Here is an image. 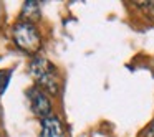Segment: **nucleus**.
Listing matches in <instances>:
<instances>
[{
  "label": "nucleus",
  "mask_w": 154,
  "mask_h": 137,
  "mask_svg": "<svg viewBox=\"0 0 154 137\" xmlns=\"http://www.w3.org/2000/svg\"><path fill=\"white\" fill-rule=\"evenodd\" d=\"M30 73L35 78L38 86L45 88L47 91H50L51 94H57L60 89V83H58L57 70L48 60L40 56H35L30 63Z\"/></svg>",
  "instance_id": "1"
},
{
  "label": "nucleus",
  "mask_w": 154,
  "mask_h": 137,
  "mask_svg": "<svg viewBox=\"0 0 154 137\" xmlns=\"http://www.w3.org/2000/svg\"><path fill=\"white\" fill-rule=\"evenodd\" d=\"M143 137H154V119L149 122V126L143 130Z\"/></svg>",
  "instance_id": "8"
},
{
  "label": "nucleus",
  "mask_w": 154,
  "mask_h": 137,
  "mask_svg": "<svg viewBox=\"0 0 154 137\" xmlns=\"http://www.w3.org/2000/svg\"><path fill=\"white\" fill-rule=\"evenodd\" d=\"M14 74L12 70H0V96L7 91L8 84H10V78Z\"/></svg>",
  "instance_id": "6"
},
{
  "label": "nucleus",
  "mask_w": 154,
  "mask_h": 137,
  "mask_svg": "<svg viewBox=\"0 0 154 137\" xmlns=\"http://www.w3.org/2000/svg\"><path fill=\"white\" fill-rule=\"evenodd\" d=\"M28 97H30V104H32V111L37 114L38 117L45 119V117H50L51 112V103L47 97V94L43 93L38 88H32L28 91Z\"/></svg>",
  "instance_id": "3"
},
{
  "label": "nucleus",
  "mask_w": 154,
  "mask_h": 137,
  "mask_svg": "<svg viewBox=\"0 0 154 137\" xmlns=\"http://www.w3.org/2000/svg\"><path fill=\"white\" fill-rule=\"evenodd\" d=\"M134 5L139 7L141 10L147 15V17L154 20V0H149V2H139V4H134Z\"/></svg>",
  "instance_id": "7"
},
{
  "label": "nucleus",
  "mask_w": 154,
  "mask_h": 137,
  "mask_svg": "<svg viewBox=\"0 0 154 137\" xmlns=\"http://www.w3.org/2000/svg\"><path fill=\"white\" fill-rule=\"evenodd\" d=\"M14 41L27 55H37L42 48V38L32 23L20 22L14 27Z\"/></svg>",
  "instance_id": "2"
},
{
  "label": "nucleus",
  "mask_w": 154,
  "mask_h": 137,
  "mask_svg": "<svg viewBox=\"0 0 154 137\" xmlns=\"http://www.w3.org/2000/svg\"><path fill=\"white\" fill-rule=\"evenodd\" d=\"M40 137H66L65 127L57 116H50L42 119Z\"/></svg>",
  "instance_id": "4"
},
{
  "label": "nucleus",
  "mask_w": 154,
  "mask_h": 137,
  "mask_svg": "<svg viewBox=\"0 0 154 137\" xmlns=\"http://www.w3.org/2000/svg\"><path fill=\"white\" fill-rule=\"evenodd\" d=\"M42 17L40 12V5L37 2H27L22 7V13H20V20L25 22V23H32L33 25L35 22H38Z\"/></svg>",
  "instance_id": "5"
}]
</instances>
